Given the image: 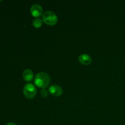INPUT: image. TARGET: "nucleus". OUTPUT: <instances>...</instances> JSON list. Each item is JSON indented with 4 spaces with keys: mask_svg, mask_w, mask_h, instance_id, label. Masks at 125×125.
<instances>
[{
    "mask_svg": "<svg viewBox=\"0 0 125 125\" xmlns=\"http://www.w3.org/2000/svg\"><path fill=\"white\" fill-rule=\"evenodd\" d=\"M42 21L47 25L54 26L58 21V17L52 11L47 10L43 14Z\"/></svg>",
    "mask_w": 125,
    "mask_h": 125,
    "instance_id": "obj_2",
    "label": "nucleus"
},
{
    "mask_svg": "<svg viewBox=\"0 0 125 125\" xmlns=\"http://www.w3.org/2000/svg\"><path fill=\"white\" fill-rule=\"evenodd\" d=\"M78 61L81 64L88 65L92 62V59L89 55L85 53H83L79 55L78 57Z\"/></svg>",
    "mask_w": 125,
    "mask_h": 125,
    "instance_id": "obj_6",
    "label": "nucleus"
},
{
    "mask_svg": "<svg viewBox=\"0 0 125 125\" xmlns=\"http://www.w3.org/2000/svg\"><path fill=\"white\" fill-rule=\"evenodd\" d=\"M34 83L37 87L45 89L48 86L50 83V77L48 74L45 72H40L35 76Z\"/></svg>",
    "mask_w": 125,
    "mask_h": 125,
    "instance_id": "obj_1",
    "label": "nucleus"
},
{
    "mask_svg": "<svg viewBox=\"0 0 125 125\" xmlns=\"http://www.w3.org/2000/svg\"><path fill=\"white\" fill-rule=\"evenodd\" d=\"M48 91L50 93V94L53 95L54 96H59L63 93V90L61 88V87L58 85H56V84L51 85L49 87Z\"/></svg>",
    "mask_w": 125,
    "mask_h": 125,
    "instance_id": "obj_5",
    "label": "nucleus"
},
{
    "mask_svg": "<svg viewBox=\"0 0 125 125\" xmlns=\"http://www.w3.org/2000/svg\"><path fill=\"white\" fill-rule=\"evenodd\" d=\"M32 25L35 28H40L42 26V20L39 18H35L32 21Z\"/></svg>",
    "mask_w": 125,
    "mask_h": 125,
    "instance_id": "obj_8",
    "label": "nucleus"
},
{
    "mask_svg": "<svg viewBox=\"0 0 125 125\" xmlns=\"http://www.w3.org/2000/svg\"><path fill=\"white\" fill-rule=\"evenodd\" d=\"M23 94L26 98H34L37 94V89L35 85L31 83L26 84L23 88Z\"/></svg>",
    "mask_w": 125,
    "mask_h": 125,
    "instance_id": "obj_3",
    "label": "nucleus"
},
{
    "mask_svg": "<svg viewBox=\"0 0 125 125\" xmlns=\"http://www.w3.org/2000/svg\"><path fill=\"white\" fill-rule=\"evenodd\" d=\"M31 13L34 17H40L43 15V8L39 4H34L31 7Z\"/></svg>",
    "mask_w": 125,
    "mask_h": 125,
    "instance_id": "obj_4",
    "label": "nucleus"
},
{
    "mask_svg": "<svg viewBox=\"0 0 125 125\" xmlns=\"http://www.w3.org/2000/svg\"><path fill=\"white\" fill-rule=\"evenodd\" d=\"M6 125H16V124L13 123V122H9V123H7Z\"/></svg>",
    "mask_w": 125,
    "mask_h": 125,
    "instance_id": "obj_10",
    "label": "nucleus"
},
{
    "mask_svg": "<svg viewBox=\"0 0 125 125\" xmlns=\"http://www.w3.org/2000/svg\"><path fill=\"white\" fill-rule=\"evenodd\" d=\"M1 0H0V2H1Z\"/></svg>",
    "mask_w": 125,
    "mask_h": 125,
    "instance_id": "obj_11",
    "label": "nucleus"
},
{
    "mask_svg": "<svg viewBox=\"0 0 125 125\" xmlns=\"http://www.w3.org/2000/svg\"><path fill=\"white\" fill-rule=\"evenodd\" d=\"M40 94L43 98H46L48 96V91L45 89H43L40 92Z\"/></svg>",
    "mask_w": 125,
    "mask_h": 125,
    "instance_id": "obj_9",
    "label": "nucleus"
},
{
    "mask_svg": "<svg viewBox=\"0 0 125 125\" xmlns=\"http://www.w3.org/2000/svg\"><path fill=\"white\" fill-rule=\"evenodd\" d=\"M23 78L26 81H31L34 78V73L30 69L24 70L23 72Z\"/></svg>",
    "mask_w": 125,
    "mask_h": 125,
    "instance_id": "obj_7",
    "label": "nucleus"
}]
</instances>
